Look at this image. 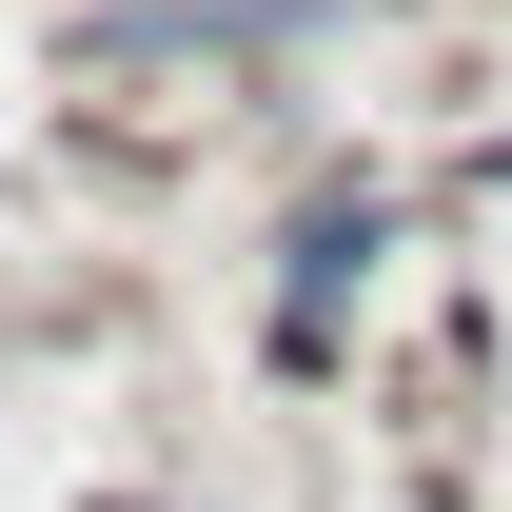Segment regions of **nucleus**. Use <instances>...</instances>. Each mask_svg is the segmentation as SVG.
<instances>
[{
  "instance_id": "obj_1",
  "label": "nucleus",
  "mask_w": 512,
  "mask_h": 512,
  "mask_svg": "<svg viewBox=\"0 0 512 512\" xmlns=\"http://www.w3.org/2000/svg\"><path fill=\"white\" fill-rule=\"evenodd\" d=\"M335 276H375V197H316L296 217V335L335 316Z\"/></svg>"
}]
</instances>
